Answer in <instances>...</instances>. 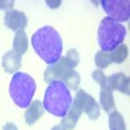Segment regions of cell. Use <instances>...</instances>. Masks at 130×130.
<instances>
[{
	"label": "cell",
	"mask_w": 130,
	"mask_h": 130,
	"mask_svg": "<svg viewBox=\"0 0 130 130\" xmlns=\"http://www.w3.org/2000/svg\"><path fill=\"white\" fill-rule=\"evenodd\" d=\"M108 126H109V130H126V124H125L124 117L120 112H117V111L109 112Z\"/></svg>",
	"instance_id": "cell-15"
},
{
	"label": "cell",
	"mask_w": 130,
	"mask_h": 130,
	"mask_svg": "<svg viewBox=\"0 0 130 130\" xmlns=\"http://www.w3.org/2000/svg\"><path fill=\"white\" fill-rule=\"evenodd\" d=\"M3 130H18V129H17V126H16L13 122H8V124L4 125Z\"/></svg>",
	"instance_id": "cell-21"
},
{
	"label": "cell",
	"mask_w": 130,
	"mask_h": 130,
	"mask_svg": "<svg viewBox=\"0 0 130 130\" xmlns=\"http://www.w3.org/2000/svg\"><path fill=\"white\" fill-rule=\"evenodd\" d=\"M82 112L79 109H77L75 107H70V109L68 111V113L65 115L64 117H61V125L64 126L65 130H73L75 127V125H77L79 117H81Z\"/></svg>",
	"instance_id": "cell-12"
},
{
	"label": "cell",
	"mask_w": 130,
	"mask_h": 130,
	"mask_svg": "<svg viewBox=\"0 0 130 130\" xmlns=\"http://www.w3.org/2000/svg\"><path fill=\"white\" fill-rule=\"evenodd\" d=\"M72 105L75 107L77 109H79L82 113L85 112L90 120H98L100 116L99 104L95 102V99L91 95H89L83 90H77V94L74 96Z\"/></svg>",
	"instance_id": "cell-6"
},
{
	"label": "cell",
	"mask_w": 130,
	"mask_h": 130,
	"mask_svg": "<svg viewBox=\"0 0 130 130\" xmlns=\"http://www.w3.org/2000/svg\"><path fill=\"white\" fill-rule=\"evenodd\" d=\"M109 53V59H111V62L113 64H121L124 62L126 59H127V55H129V48L126 44L121 43L120 46H117L115 50H112Z\"/></svg>",
	"instance_id": "cell-14"
},
{
	"label": "cell",
	"mask_w": 130,
	"mask_h": 130,
	"mask_svg": "<svg viewBox=\"0 0 130 130\" xmlns=\"http://www.w3.org/2000/svg\"><path fill=\"white\" fill-rule=\"evenodd\" d=\"M29 47V39L25 31H17L13 38V51L18 53L20 56H22L27 51Z\"/></svg>",
	"instance_id": "cell-13"
},
{
	"label": "cell",
	"mask_w": 130,
	"mask_h": 130,
	"mask_svg": "<svg viewBox=\"0 0 130 130\" xmlns=\"http://www.w3.org/2000/svg\"><path fill=\"white\" fill-rule=\"evenodd\" d=\"M47 4H50V7H51V8H57V7L61 4V2L59 0V2H56V3H55V2H50V0H48Z\"/></svg>",
	"instance_id": "cell-22"
},
{
	"label": "cell",
	"mask_w": 130,
	"mask_h": 130,
	"mask_svg": "<svg viewBox=\"0 0 130 130\" xmlns=\"http://www.w3.org/2000/svg\"><path fill=\"white\" fill-rule=\"evenodd\" d=\"M95 64H96V67L99 68L100 70L108 68L112 64L111 59H109V53H108V52H103V51H98L95 53Z\"/></svg>",
	"instance_id": "cell-18"
},
{
	"label": "cell",
	"mask_w": 130,
	"mask_h": 130,
	"mask_svg": "<svg viewBox=\"0 0 130 130\" xmlns=\"http://www.w3.org/2000/svg\"><path fill=\"white\" fill-rule=\"evenodd\" d=\"M4 25L12 31H24L27 25V17L24 12L16 9L7 10L4 14Z\"/></svg>",
	"instance_id": "cell-8"
},
{
	"label": "cell",
	"mask_w": 130,
	"mask_h": 130,
	"mask_svg": "<svg viewBox=\"0 0 130 130\" xmlns=\"http://www.w3.org/2000/svg\"><path fill=\"white\" fill-rule=\"evenodd\" d=\"M31 46L37 55L48 65L59 61L62 53V39L52 26H42L31 37Z\"/></svg>",
	"instance_id": "cell-1"
},
{
	"label": "cell",
	"mask_w": 130,
	"mask_h": 130,
	"mask_svg": "<svg viewBox=\"0 0 130 130\" xmlns=\"http://www.w3.org/2000/svg\"><path fill=\"white\" fill-rule=\"evenodd\" d=\"M126 38V27L116 22L115 20L105 17L100 21L99 29H98V43L100 46V51L111 52L117 46L124 43Z\"/></svg>",
	"instance_id": "cell-4"
},
{
	"label": "cell",
	"mask_w": 130,
	"mask_h": 130,
	"mask_svg": "<svg viewBox=\"0 0 130 130\" xmlns=\"http://www.w3.org/2000/svg\"><path fill=\"white\" fill-rule=\"evenodd\" d=\"M72 103L73 98L70 90L62 81H52L48 83L43 99L44 111L56 117H64L70 109Z\"/></svg>",
	"instance_id": "cell-2"
},
{
	"label": "cell",
	"mask_w": 130,
	"mask_h": 130,
	"mask_svg": "<svg viewBox=\"0 0 130 130\" xmlns=\"http://www.w3.org/2000/svg\"><path fill=\"white\" fill-rule=\"evenodd\" d=\"M65 85H67V87L70 90H78V86H79V74L75 72V70H70V72H68L67 74L62 77V79H61Z\"/></svg>",
	"instance_id": "cell-17"
},
{
	"label": "cell",
	"mask_w": 130,
	"mask_h": 130,
	"mask_svg": "<svg viewBox=\"0 0 130 130\" xmlns=\"http://www.w3.org/2000/svg\"><path fill=\"white\" fill-rule=\"evenodd\" d=\"M37 90V83L30 74L17 72L13 74L9 83V95L13 103L20 108H27Z\"/></svg>",
	"instance_id": "cell-3"
},
{
	"label": "cell",
	"mask_w": 130,
	"mask_h": 130,
	"mask_svg": "<svg viewBox=\"0 0 130 130\" xmlns=\"http://www.w3.org/2000/svg\"><path fill=\"white\" fill-rule=\"evenodd\" d=\"M51 130H65V129H64V126L60 124V125H55V126H53Z\"/></svg>",
	"instance_id": "cell-23"
},
{
	"label": "cell",
	"mask_w": 130,
	"mask_h": 130,
	"mask_svg": "<svg viewBox=\"0 0 130 130\" xmlns=\"http://www.w3.org/2000/svg\"><path fill=\"white\" fill-rule=\"evenodd\" d=\"M92 79L99 83L102 86V89H107V75L104 74L103 70H100V69L94 70L92 72Z\"/></svg>",
	"instance_id": "cell-19"
},
{
	"label": "cell",
	"mask_w": 130,
	"mask_h": 130,
	"mask_svg": "<svg viewBox=\"0 0 130 130\" xmlns=\"http://www.w3.org/2000/svg\"><path fill=\"white\" fill-rule=\"evenodd\" d=\"M130 82H129V77L124 73H115L109 77H107V89L108 90H117L125 95L130 94Z\"/></svg>",
	"instance_id": "cell-9"
},
{
	"label": "cell",
	"mask_w": 130,
	"mask_h": 130,
	"mask_svg": "<svg viewBox=\"0 0 130 130\" xmlns=\"http://www.w3.org/2000/svg\"><path fill=\"white\" fill-rule=\"evenodd\" d=\"M102 7L108 17L116 22H125L130 18V7L127 0H103Z\"/></svg>",
	"instance_id": "cell-7"
},
{
	"label": "cell",
	"mask_w": 130,
	"mask_h": 130,
	"mask_svg": "<svg viewBox=\"0 0 130 130\" xmlns=\"http://www.w3.org/2000/svg\"><path fill=\"white\" fill-rule=\"evenodd\" d=\"M14 5L13 0H0V9H4V10H10Z\"/></svg>",
	"instance_id": "cell-20"
},
{
	"label": "cell",
	"mask_w": 130,
	"mask_h": 130,
	"mask_svg": "<svg viewBox=\"0 0 130 130\" xmlns=\"http://www.w3.org/2000/svg\"><path fill=\"white\" fill-rule=\"evenodd\" d=\"M100 105L104 109V112H112L115 109V100H113V94L108 89L100 90Z\"/></svg>",
	"instance_id": "cell-16"
},
{
	"label": "cell",
	"mask_w": 130,
	"mask_h": 130,
	"mask_svg": "<svg viewBox=\"0 0 130 130\" xmlns=\"http://www.w3.org/2000/svg\"><path fill=\"white\" fill-rule=\"evenodd\" d=\"M79 62V53L77 52V50H69L67 52V55L59 59L57 62H55L53 65L46 69L44 72V81L47 83H51L52 81H61L62 77L68 72L74 70V68L78 65Z\"/></svg>",
	"instance_id": "cell-5"
},
{
	"label": "cell",
	"mask_w": 130,
	"mask_h": 130,
	"mask_svg": "<svg viewBox=\"0 0 130 130\" xmlns=\"http://www.w3.org/2000/svg\"><path fill=\"white\" fill-rule=\"evenodd\" d=\"M3 68L7 73H17L21 68V56L14 51H8L3 56Z\"/></svg>",
	"instance_id": "cell-11"
},
{
	"label": "cell",
	"mask_w": 130,
	"mask_h": 130,
	"mask_svg": "<svg viewBox=\"0 0 130 130\" xmlns=\"http://www.w3.org/2000/svg\"><path fill=\"white\" fill-rule=\"evenodd\" d=\"M44 113V107H43L42 102L39 100H34L31 102V104L27 107V109L25 112V122L27 125H34L39 118Z\"/></svg>",
	"instance_id": "cell-10"
}]
</instances>
